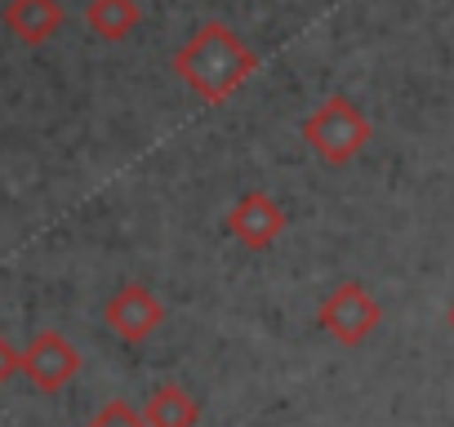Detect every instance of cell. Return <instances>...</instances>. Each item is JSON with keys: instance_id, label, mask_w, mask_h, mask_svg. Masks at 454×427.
Listing matches in <instances>:
<instances>
[{"instance_id": "cell-1", "label": "cell", "mask_w": 454, "mask_h": 427, "mask_svg": "<svg viewBox=\"0 0 454 427\" xmlns=\"http://www.w3.org/2000/svg\"><path fill=\"white\" fill-rule=\"evenodd\" d=\"M259 67V54L223 23H205L178 54L174 72L205 98V103H227Z\"/></svg>"}, {"instance_id": "cell-2", "label": "cell", "mask_w": 454, "mask_h": 427, "mask_svg": "<svg viewBox=\"0 0 454 427\" xmlns=\"http://www.w3.org/2000/svg\"><path fill=\"white\" fill-rule=\"evenodd\" d=\"M303 143H308L321 160L348 165V160L370 143V120H365V112H361L352 98L334 94V98H325V103L303 120Z\"/></svg>"}, {"instance_id": "cell-3", "label": "cell", "mask_w": 454, "mask_h": 427, "mask_svg": "<svg viewBox=\"0 0 454 427\" xmlns=\"http://www.w3.org/2000/svg\"><path fill=\"white\" fill-rule=\"evenodd\" d=\"M379 321H383V307L370 299L365 285H339V290L321 303V325H325L339 343H348V347L365 343Z\"/></svg>"}, {"instance_id": "cell-4", "label": "cell", "mask_w": 454, "mask_h": 427, "mask_svg": "<svg viewBox=\"0 0 454 427\" xmlns=\"http://www.w3.org/2000/svg\"><path fill=\"white\" fill-rule=\"evenodd\" d=\"M81 369V352L59 334V330H41L27 352H23V374L41 387V392H59L67 387V378Z\"/></svg>"}, {"instance_id": "cell-5", "label": "cell", "mask_w": 454, "mask_h": 427, "mask_svg": "<svg viewBox=\"0 0 454 427\" xmlns=\"http://www.w3.org/2000/svg\"><path fill=\"white\" fill-rule=\"evenodd\" d=\"M160 321H165V307H160V299H156L147 285H125V290H116V294L107 299V325H112V334L125 338V343L152 338V334L160 330Z\"/></svg>"}, {"instance_id": "cell-6", "label": "cell", "mask_w": 454, "mask_h": 427, "mask_svg": "<svg viewBox=\"0 0 454 427\" xmlns=\"http://www.w3.org/2000/svg\"><path fill=\"white\" fill-rule=\"evenodd\" d=\"M232 237L246 245V250H268L281 232H286V214L281 205L268 196V191H250L232 205Z\"/></svg>"}, {"instance_id": "cell-7", "label": "cell", "mask_w": 454, "mask_h": 427, "mask_svg": "<svg viewBox=\"0 0 454 427\" xmlns=\"http://www.w3.org/2000/svg\"><path fill=\"white\" fill-rule=\"evenodd\" d=\"M5 27H10L23 45H45V41L59 36V27H63V5H59V0H10Z\"/></svg>"}, {"instance_id": "cell-8", "label": "cell", "mask_w": 454, "mask_h": 427, "mask_svg": "<svg viewBox=\"0 0 454 427\" xmlns=\"http://www.w3.org/2000/svg\"><path fill=\"white\" fill-rule=\"evenodd\" d=\"M85 23L103 41H125L143 23V10H138V0H90Z\"/></svg>"}, {"instance_id": "cell-9", "label": "cell", "mask_w": 454, "mask_h": 427, "mask_svg": "<svg viewBox=\"0 0 454 427\" xmlns=\"http://www.w3.org/2000/svg\"><path fill=\"white\" fill-rule=\"evenodd\" d=\"M143 418H147V427H196L200 409H196V400L183 387H156L147 409H143Z\"/></svg>"}, {"instance_id": "cell-10", "label": "cell", "mask_w": 454, "mask_h": 427, "mask_svg": "<svg viewBox=\"0 0 454 427\" xmlns=\"http://www.w3.org/2000/svg\"><path fill=\"white\" fill-rule=\"evenodd\" d=\"M90 427H147V418H138L129 405H121V400H116V405H107Z\"/></svg>"}, {"instance_id": "cell-11", "label": "cell", "mask_w": 454, "mask_h": 427, "mask_svg": "<svg viewBox=\"0 0 454 427\" xmlns=\"http://www.w3.org/2000/svg\"><path fill=\"white\" fill-rule=\"evenodd\" d=\"M19 369H23V352H14V343L0 334V383H10Z\"/></svg>"}, {"instance_id": "cell-12", "label": "cell", "mask_w": 454, "mask_h": 427, "mask_svg": "<svg viewBox=\"0 0 454 427\" xmlns=\"http://www.w3.org/2000/svg\"><path fill=\"white\" fill-rule=\"evenodd\" d=\"M450 325H454V307H450Z\"/></svg>"}]
</instances>
